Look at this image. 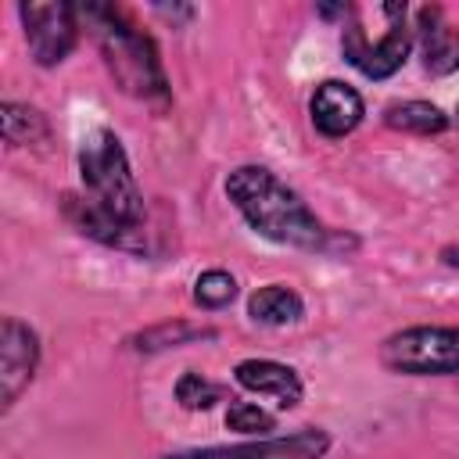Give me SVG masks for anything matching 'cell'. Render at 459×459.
<instances>
[{"instance_id": "cell-4", "label": "cell", "mask_w": 459, "mask_h": 459, "mask_svg": "<svg viewBox=\"0 0 459 459\" xmlns=\"http://www.w3.org/2000/svg\"><path fill=\"white\" fill-rule=\"evenodd\" d=\"M355 22L341 32V50L348 57V65H355L366 79H387L394 75L412 47V29L405 22V4H384V29L369 32L366 22L359 18V11H351Z\"/></svg>"}, {"instance_id": "cell-12", "label": "cell", "mask_w": 459, "mask_h": 459, "mask_svg": "<svg viewBox=\"0 0 459 459\" xmlns=\"http://www.w3.org/2000/svg\"><path fill=\"white\" fill-rule=\"evenodd\" d=\"M247 312H251V319L262 323V326H287V323L301 319L305 301H301V294H298L294 287H287V283H265V287H258V290L247 298Z\"/></svg>"}, {"instance_id": "cell-1", "label": "cell", "mask_w": 459, "mask_h": 459, "mask_svg": "<svg viewBox=\"0 0 459 459\" xmlns=\"http://www.w3.org/2000/svg\"><path fill=\"white\" fill-rule=\"evenodd\" d=\"M79 176H82V194L65 197L68 219L100 244L122 251H143L147 247L143 194L129 169L126 147L111 129H93L79 143Z\"/></svg>"}, {"instance_id": "cell-7", "label": "cell", "mask_w": 459, "mask_h": 459, "mask_svg": "<svg viewBox=\"0 0 459 459\" xmlns=\"http://www.w3.org/2000/svg\"><path fill=\"white\" fill-rule=\"evenodd\" d=\"M330 448L326 430L319 427H301L290 437H269V441H251V445H222V448H197V452H176L161 459H323Z\"/></svg>"}, {"instance_id": "cell-15", "label": "cell", "mask_w": 459, "mask_h": 459, "mask_svg": "<svg viewBox=\"0 0 459 459\" xmlns=\"http://www.w3.org/2000/svg\"><path fill=\"white\" fill-rule=\"evenodd\" d=\"M233 294H237V280L226 269H208L194 280V301L201 308H222L233 301Z\"/></svg>"}, {"instance_id": "cell-10", "label": "cell", "mask_w": 459, "mask_h": 459, "mask_svg": "<svg viewBox=\"0 0 459 459\" xmlns=\"http://www.w3.org/2000/svg\"><path fill=\"white\" fill-rule=\"evenodd\" d=\"M412 36L420 43V57L430 75H448L459 68V32L445 22L441 7H420Z\"/></svg>"}, {"instance_id": "cell-11", "label": "cell", "mask_w": 459, "mask_h": 459, "mask_svg": "<svg viewBox=\"0 0 459 459\" xmlns=\"http://www.w3.org/2000/svg\"><path fill=\"white\" fill-rule=\"evenodd\" d=\"M233 377H237L240 387H247L255 394L276 398L280 409H294L301 402V391H305L301 387V377L290 366L273 362V359H244V362H237Z\"/></svg>"}, {"instance_id": "cell-18", "label": "cell", "mask_w": 459, "mask_h": 459, "mask_svg": "<svg viewBox=\"0 0 459 459\" xmlns=\"http://www.w3.org/2000/svg\"><path fill=\"white\" fill-rule=\"evenodd\" d=\"M212 330H201V326H186V323H176V326H158V330H147V333H140L136 341V348L140 351H154V348H176V344H186L190 337H208Z\"/></svg>"}, {"instance_id": "cell-14", "label": "cell", "mask_w": 459, "mask_h": 459, "mask_svg": "<svg viewBox=\"0 0 459 459\" xmlns=\"http://www.w3.org/2000/svg\"><path fill=\"white\" fill-rule=\"evenodd\" d=\"M0 122H4V140L11 147H29V143L47 140V118L36 108H29V104L7 100L0 108Z\"/></svg>"}, {"instance_id": "cell-17", "label": "cell", "mask_w": 459, "mask_h": 459, "mask_svg": "<svg viewBox=\"0 0 459 459\" xmlns=\"http://www.w3.org/2000/svg\"><path fill=\"white\" fill-rule=\"evenodd\" d=\"M226 427L240 430V434H265V430H273V416L262 405H255V402L233 398L230 409H226Z\"/></svg>"}, {"instance_id": "cell-6", "label": "cell", "mask_w": 459, "mask_h": 459, "mask_svg": "<svg viewBox=\"0 0 459 459\" xmlns=\"http://www.w3.org/2000/svg\"><path fill=\"white\" fill-rule=\"evenodd\" d=\"M18 18L25 25V43H29V54L36 57V65L50 68L72 54L75 36H79V25H75L79 7H72V4H22Z\"/></svg>"}, {"instance_id": "cell-8", "label": "cell", "mask_w": 459, "mask_h": 459, "mask_svg": "<svg viewBox=\"0 0 459 459\" xmlns=\"http://www.w3.org/2000/svg\"><path fill=\"white\" fill-rule=\"evenodd\" d=\"M36 362H39L36 330L7 316L0 323V398H4V409H11L14 398L29 387Z\"/></svg>"}, {"instance_id": "cell-9", "label": "cell", "mask_w": 459, "mask_h": 459, "mask_svg": "<svg viewBox=\"0 0 459 459\" xmlns=\"http://www.w3.org/2000/svg\"><path fill=\"white\" fill-rule=\"evenodd\" d=\"M362 111H366L362 108V97L348 82H337V79L319 82L312 90V97H308V118H312V126L323 136H330V140L348 136L362 122Z\"/></svg>"}, {"instance_id": "cell-3", "label": "cell", "mask_w": 459, "mask_h": 459, "mask_svg": "<svg viewBox=\"0 0 459 459\" xmlns=\"http://www.w3.org/2000/svg\"><path fill=\"white\" fill-rule=\"evenodd\" d=\"M79 14L97 32L104 65L129 97L161 100L169 93V82H165V72H161V61H158L151 36H143L118 7L90 4V7H79Z\"/></svg>"}, {"instance_id": "cell-13", "label": "cell", "mask_w": 459, "mask_h": 459, "mask_svg": "<svg viewBox=\"0 0 459 459\" xmlns=\"http://www.w3.org/2000/svg\"><path fill=\"white\" fill-rule=\"evenodd\" d=\"M384 122L391 129L416 133V136H434V133H445L448 129V115L437 104H430V100H402V104H391L384 111Z\"/></svg>"}, {"instance_id": "cell-5", "label": "cell", "mask_w": 459, "mask_h": 459, "mask_svg": "<svg viewBox=\"0 0 459 459\" xmlns=\"http://www.w3.org/2000/svg\"><path fill=\"white\" fill-rule=\"evenodd\" d=\"M380 362L391 373L445 377L459 373V326H409L380 344Z\"/></svg>"}, {"instance_id": "cell-2", "label": "cell", "mask_w": 459, "mask_h": 459, "mask_svg": "<svg viewBox=\"0 0 459 459\" xmlns=\"http://www.w3.org/2000/svg\"><path fill=\"white\" fill-rule=\"evenodd\" d=\"M226 197L244 215V222L287 247L301 251H333L341 247V237L326 230L312 208L301 201L298 190H290L276 172L265 165H240L226 176Z\"/></svg>"}, {"instance_id": "cell-16", "label": "cell", "mask_w": 459, "mask_h": 459, "mask_svg": "<svg viewBox=\"0 0 459 459\" xmlns=\"http://www.w3.org/2000/svg\"><path fill=\"white\" fill-rule=\"evenodd\" d=\"M176 398H179L183 409H212L222 398V387L204 380L201 373H183L176 380Z\"/></svg>"}, {"instance_id": "cell-19", "label": "cell", "mask_w": 459, "mask_h": 459, "mask_svg": "<svg viewBox=\"0 0 459 459\" xmlns=\"http://www.w3.org/2000/svg\"><path fill=\"white\" fill-rule=\"evenodd\" d=\"M455 126H459V108H455Z\"/></svg>"}]
</instances>
